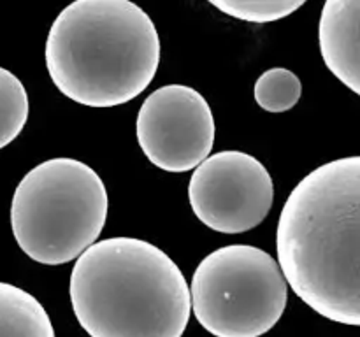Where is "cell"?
Segmentation results:
<instances>
[{
	"label": "cell",
	"mask_w": 360,
	"mask_h": 337,
	"mask_svg": "<svg viewBox=\"0 0 360 337\" xmlns=\"http://www.w3.org/2000/svg\"><path fill=\"white\" fill-rule=\"evenodd\" d=\"M360 157L309 172L281 211L278 265L304 304L330 322L360 325Z\"/></svg>",
	"instance_id": "obj_1"
},
{
	"label": "cell",
	"mask_w": 360,
	"mask_h": 337,
	"mask_svg": "<svg viewBox=\"0 0 360 337\" xmlns=\"http://www.w3.org/2000/svg\"><path fill=\"white\" fill-rule=\"evenodd\" d=\"M160 63V37L130 0H74L46 41L53 84L86 107H116L143 93Z\"/></svg>",
	"instance_id": "obj_2"
},
{
	"label": "cell",
	"mask_w": 360,
	"mask_h": 337,
	"mask_svg": "<svg viewBox=\"0 0 360 337\" xmlns=\"http://www.w3.org/2000/svg\"><path fill=\"white\" fill-rule=\"evenodd\" d=\"M70 302L90 337H181L190 288L178 263L151 242H94L70 274Z\"/></svg>",
	"instance_id": "obj_3"
},
{
	"label": "cell",
	"mask_w": 360,
	"mask_h": 337,
	"mask_svg": "<svg viewBox=\"0 0 360 337\" xmlns=\"http://www.w3.org/2000/svg\"><path fill=\"white\" fill-rule=\"evenodd\" d=\"M108 209V190L90 165L51 158L14 190L11 227L25 255L42 265H63L97 242Z\"/></svg>",
	"instance_id": "obj_4"
},
{
	"label": "cell",
	"mask_w": 360,
	"mask_h": 337,
	"mask_svg": "<svg viewBox=\"0 0 360 337\" xmlns=\"http://www.w3.org/2000/svg\"><path fill=\"white\" fill-rule=\"evenodd\" d=\"M288 284L264 249L231 244L200 260L190 302L197 322L214 337H260L287 308Z\"/></svg>",
	"instance_id": "obj_5"
},
{
	"label": "cell",
	"mask_w": 360,
	"mask_h": 337,
	"mask_svg": "<svg viewBox=\"0 0 360 337\" xmlns=\"http://www.w3.org/2000/svg\"><path fill=\"white\" fill-rule=\"evenodd\" d=\"M188 200L195 216L220 234L259 227L274 200L273 178L262 161L243 151H220L193 171Z\"/></svg>",
	"instance_id": "obj_6"
},
{
	"label": "cell",
	"mask_w": 360,
	"mask_h": 337,
	"mask_svg": "<svg viewBox=\"0 0 360 337\" xmlns=\"http://www.w3.org/2000/svg\"><path fill=\"white\" fill-rule=\"evenodd\" d=\"M136 133L141 150L155 167L186 172L210 157L214 118L199 91L186 84H167L143 102Z\"/></svg>",
	"instance_id": "obj_7"
},
{
	"label": "cell",
	"mask_w": 360,
	"mask_h": 337,
	"mask_svg": "<svg viewBox=\"0 0 360 337\" xmlns=\"http://www.w3.org/2000/svg\"><path fill=\"white\" fill-rule=\"evenodd\" d=\"M360 0H326L319 25V42L327 69L360 93Z\"/></svg>",
	"instance_id": "obj_8"
},
{
	"label": "cell",
	"mask_w": 360,
	"mask_h": 337,
	"mask_svg": "<svg viewBox=\"0 0 360 337\" xmlns=\"http://www.w3.org/2000/svg\"><path fill=\"white\" fill-rule=\"evenodd\" d=\"M0 337H55L41 302L23 288L0 281Z\"/></svg>",
	"instance_id": "obj_9"
},
{
	"label": "cell",
	"mask_w": 360,
	"mask_h": 337,
	"mask_svg": "<svg viewBox=\"0 0 360 337\" xmlns=\"http://www.w3.org/2000/svg\"><path fill=\"white\" fill-rule=\"evenodd\" d=\"M28 119V95L11 70L0 67V150L9 146Z\"/></svg>",
	"instance_id": "obj_10"
},
{
	"label": "cell",
	"mask_w": 360,
	"mask_h": 337,
	"mask_svg": "<svg viewBox=\"0 0 360 337\" xmlns=\"http://www.w3.org/2000/svg\"><path fill=\"white\" fill-rule=\"evenodd\" d=\"M301 93V79L283 67L266 70L255 83L257 104L267 112L290 111L297 105Z\"/></svg>",
	"instance_id": "obj_11"
},
{
	"label": "cell",
	"mask_w": 360,
	"mask_h": 337,
	"mask_svg": "<svg viewBox=\"0 0 360 337\" xmlns=\"http://www.w3.org/2000/svg\"><path fill=\"white\" fill-rule=\"evenodd\" d=\"M227 16L250 23H271L283 20L308 0H207Z\"/></svg>",
	"instance_id": "obj_12"
}]
</instances>
